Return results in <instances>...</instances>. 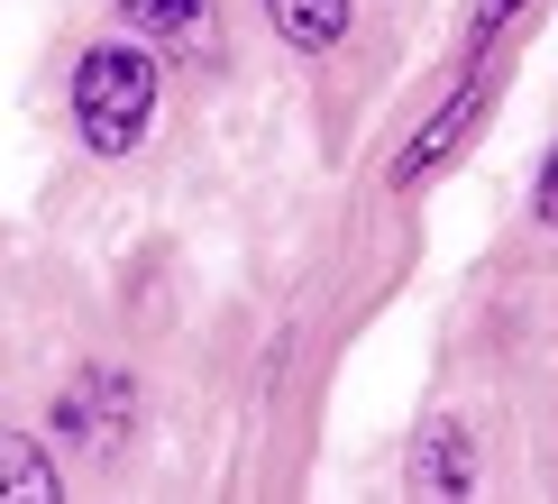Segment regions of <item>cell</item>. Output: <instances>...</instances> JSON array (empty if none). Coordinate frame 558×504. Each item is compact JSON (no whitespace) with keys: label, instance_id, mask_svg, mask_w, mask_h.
Returning a JSON list of instances; mask_svg holds the SVG:
<instances>
[{"label":"cell","instance_id":"obj_5","mask_svg":"<svg viewBox=\"0 0 558 504\" xmlns=\"http://www.w3.org/2000/svg\"><path fill=\"white\" fill-rule=\"evenodd\" d=\"M0 495H56V458L28 431H0Z\"/></svg>","mask_w":558,"mask_h":504},{"label":"cell","instance_id":"obj_1","mask_svg":"<svg viewBox=\"0 0 558 504\" xmlns=\"http://www.w3.org/2000/svg\"><path fill=\"white\" fill-rule=\"evenodd\" d=\"M74 129H83L92 156H129L137 137L156 129V56L147 46H129V37L83 46V64H74Z\"/></svg>","mask_w":558,"mask_h":504},{"label":"cell","instance_id":"obj_3","mask_svg":"<svg viewBox=\"0 0 558 504\" xmlns=\"http://www.w3.org/2000/svg\"><path fill=\"white\" fill-rule=\"evenodd\" d=\"M476 110H485V83H468V92H458V101H449V110H439V120H430L422 137H412V147H403V156H393V183H422V175L439 166V156H449V147H458V137H468V120H476Z\"/></svg>","mask_w":558,"mask_h":504},{"label":"cell","instance_id":"obj_7","mask_svg":"<svg viewBox=\"0 0 558 504\" xmlns=\"http://www.w3.org/2000/svg\"><path fill=\"white\" fill-rule=\"evenodd\" d=\"M513 19H522V0H476V19H468V56H485V46L513 28Z\"/></svg>","mask_w":558,"mask_h":504},{"label":"cell","instance_id":"obj_6","mask_svg":"<svg viewBox=\"0 0 558 504\" xmlns=\"http://www.w3.org/2000/svg\"><path fill=\"white\" fill-rule=\"evenodd\" d=\"M120 19H129L137 37H183L202 19V0H120Z\"/></svg>","mask_w":558,"mask_h":504},{"label":"cell","instance_id":"obj_4","mask_svg":"<svg viewBox=\"0 0 558 504\" xmlns=\"http://www.w3.org/2000/svg\"><path fill=\"white\" fill-rule=\"evenodd\" d=\"M468 477H476V458H468V431L458 422H439L422 449H412V487L422 495H468Z\"/></svg>","mask_w":558,"mask_h":504},{"label":"cell","instance_id":"obj_2","mask_svg":"<svg viewBox=\"0 0 558 504\" xmlns=\"http://www.w3.org/2000/svg\"><path fill=\"white\" fill-rule=\"evenodd\" d=\"M348 10H357V0H266L275 37L302 46V56H330V46L348 37Z\"/></svg>","mask_w":558,"mask_h":504}]
</instances>
